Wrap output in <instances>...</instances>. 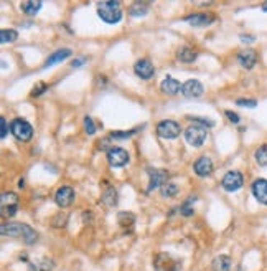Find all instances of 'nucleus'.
<instances>
[{
	"mask_svg": "<svg viewBox=\"0 0 267 271\" xmlns=\"http://www.w3.org/2000/svg\"><path fill=\"white\" fill-rule=\"evenodd\" d=\"M2 236H15V238H22L27 245L35 243L38 235L33 230L30 225L27 223H3L0 227Z\"/></svg>",
	"mask_w": 267,
	"mask_h": 271,
	"instance_id": "1",
	"label": "nucleus"
},
{
	"mask_svg": "<svg viewBox=\"0 0 267 271\" xmlns=\"http://www.w3.org/2000/svg\"><path fill=\"white\" fill-rule=\"evenodd\" d=\"M98 15L101 17L102 22L116 25L122 20V10H120L119 2H101L98 5Z\"/></svg>",
	"mask_w": 267,
	"mask_h": 271,
	"instance_id": "2",
	"label": "nucleus"
},
{
	"mask_svg": "<svg viewBox=\"0 0 267 271\" xmlns=\"http://www.w3.org/2000/svg\"><path fill=\"white\" fill-rule=\"evenodd\" d=\"M10 132L14 134L17 141H22V143H27L33 137V127L28 121L17 118L10 123Z\"/></svg>",
	"mask_w": 267,
	"mask_h": 271,
	"instance_id": "3",
	"label": "nucleus"
},
{
	"mask_svg": "<svg viewBox=\"0 0 267 271\" xmlns=\"http://www.w3.org/2000/svg\"><path fill=\"white\" fill-rule=\"evenodd\" d=\"M180 132H182V129L177 121L165 119L157 124V134L160 136L162 139H177V137L180 136Z\"/></svg>",
	"mask_w": 267,
	"mask_h": 271,
	"instance_id": "4",
	"label": "nucleus"
},
{
	"mask_svg": "<svg viewBox=\"0 0 267 271\" xmlns=\"http://www.w3.org/2000/svg\"><path fill=\"white\" fill-rule=\"evenodd\" d=\"M153 268L155 271H182V263L167 253H160L153 260Z\"/></svg>",
	"mask_w": 267,
	"mask_h": 271,
	"instance_id": "5",
	"label": "nucleus"
},
{
	"mask_svg": "<svg viewBox=\"0 0 267 271\" xmlns=\"http://www.w3.org/2000/svg\"><path fill=\"white\" fill-rule=\"evenodd\" d=\"M206 137H208V129L201 127V126H197V124L190 126L185 131L186 143H188L190 145H193V147H200V145H203V143L206 141Z\"/></svg>",
	"mask_w": 267,
	"mask_h": 271,
	"instance_id": "6",
	"label": "nucleus"
},
{
	"mask_svg": "<svg viewBox=\"0 0 267 271\" xmlns=\"http://www.w3.org/2000/svg\"><path fill=\"white\" fill-rule=\"evenodd\" d=\"M243 183H244L243 174L237 172V170H229L226 176L223 177V181H221V187L226 192H236L243 187Z\"/></svg>",
	"mask_w": 267,
	"mask_h": 271,
	"instance_id": "7",
	"label": "nucleus"
},
{
	"mask_svg": "<svg viewBox=\"0 0 267 271\" xmlns=\"http://www.w3.org/2000/svg\"><path fill=\"white\" fill-rule=\"evenodd\" d=\"M129 152L122 147H111L107 151V162L111 167H122L129 162Z\"/></svg>",
	"mask_w": 267,
	"mask_h": 271,
	"instance_id": "8",
	"label": "nucleus"
},
{
	"mask_svg": "<svg viewBox=\"0 0 267 271\" xmlns=\"http://www.w3.org/2000/svg\"><path fill=\"white\" fill-rule=\"evenodd\" d=\"M149 177H150V185H149V190H153L157 189V187H164L167 181H168V172L167 170H162V169H149Z\"/></svg>",
	"mask_w": 267,
	"mask_h": 271,
	"instance_id": "9",
	"label": "nucleus"
},
{
	"mask_svg": "<svg viewBox=\"0 0 267 271\" xmlns=\"http://www.w3.org/2000/svg\"><path fill=\"white\" fill-rule=\"evenodd\" d=\"M203 93L204 88L198 80H188L182 85V94L185 98H200Z\"/></svg>",
	"mask_w": 267,
	"mask_h": 271,
	"instance_id": "10",
	"label": "nucleus"
},
{
	"mask_svg": "<svg viewBox=\"0 0 267 271\" xmlns=\"http://www.w3.org/2000/svg\"><path fill=\"white\" fill-rule=\"evenodd\" d=\"M73 200H74V190L71 189V187H61V189L56 190L55 202L58 207H61V208L69 207L71 203H73Z\"/></svg>",
	"mask_w": 267,
	"mask_h": 271,
	"instance_id": "11",
	"label": "nucleus"
},
{
	"mask_svg": "<svg viewBox=\"0 0 267 271\" xmlns=\"http://www.w3.org/2000/svg\"><path fill=\"white\" fill-rule=\"evenodd\" d=\"M134 72H135V74L139 78H142V80H150V78L155 74V68H153V65L150 63L149 60H139L135 65H134Z\"/></svg>",
	"mask_w": 267,
	"mask_h": 271,
	"instance_id": "12",
	"label": "nucleus"
},
{
	"mask_svg": "<svg viewBox=\"0 0 267 271\" xmlns=\"http://www.w3.org/2000/svg\"><path fill=\"white\" fill-rule=\"evenodd\" d=\"M252 195L262 205H267V179H257L252 183Z\"/></svg>",
	"mask_w": 267,
	"mask_h": 271,
	"instance_id": "13",
	"label": "nucleus"
},
{
	"mask_svg": "<svg viewBox=\"0 0 267 271\" xmlns=\"http://www.w3.org/2000/svg\"><path fill=\"white\" fill-rule=\"evenodd\" d=\"M193 170H195V174H197L198 177L211 176V172H213V161L210 159V157H206V156L200 157V159L195 162Z\"/></svg>",
	"mask_w": 267,
	"mask_h": 271,
	"instance_id": "14",
	"label": "nucleus"
},
{
	"mask_svg": "<svg viewBox=\"0 0 267 271\" xmlns=\"http://www.w3.org/2000/svg\"><path fill=\"white\" fill-rule=\"evenodd\" d=\"M185 22L190 23L191 27H208V25L215 22V17L208 14H193L185 17Z\"/></svg>",
	"mask_w": 267,
	"mask_h": 271,
	"instance_id": "15",
	"label": "nucleus"
},
{
	"mask_svg": "<svg viewBox=\"0 0 267 271\" xmlns=\"http://www.w3.org/2000/svg\"><path fill=\"white\" fill-rule=\"evenodd\" d=\"M237 61H239V65L243 66V68L252 70L254 65L257 63V53L254 52V50L248 48V50H244V52H241L239 55H237Z\"/></svg>",
	"mask_w": 267,
	"mask_h": 271,
	"instance_id": "16",
	"label": "nucleus"
},
{
	"mask_svg": "<svg viewBox=\"0 0 267 271\" xmlns=\"http://www.w3.org/2000/svg\"><path fill=\"white\" fill-rule=\"evenodd\" d=\"M73 55V52H71L69 48H63V50H58V52L51 53L47 61H45V68H50V66H55L56 63H61V61H65L66 58H69Z\"/></svg>",
	"mask_w": 267,
	"mask_h": 271,
	"instance_id": "17",
	"label": "nucleus"
},
{
	"mask_svg": "<svg viewBox=\"0 0 267 271\" xmlns=\"http://www.w3.org/2000/svg\"><path fill=\"white\" fill-rule=\"evenodd\" d=\"M160 90L164 91L165 94L173 96V94H177L178 91H182V85H180V81L175 80V78H172V76H167L165 80L162 81Z\"/></svg>",
	"mask_w": 267,
	"mask_h": 271,
	"instance_id": "18",
	"label": "nucleus"
},
{
	"mask_svg": "<svg viewBox=\"0 0 267 271\" xmlns=\"http://www.w3.org/2000/svg\"><path fill=\"white\" fill-rule=\"evenodd\" d=\"M43 3L40 2V0H28V2H22L20 3V8H22V12L25 15H36L40 12V8Z\"/></svg>",
	"mask_w": 267,
	"mask_h": 271,
	"instance_id": "19",
	"label": "nucleus"
},
{
	"mask_svg": "<svg viewBox=\"0 0 267 271\" xmlns=\"http://www.w3.org/2000/svg\"><path fill=\"white\" fill-rule=\"evenodd\" d=\"M213 271H229L231 270V258L226 255H219L213 260Z\"/></svg>",
	"mask_w": 267,
	"mask_h": 271,
	"instance_id": "20",
	"label": "nucleus"
},
{
	"mask_svg": "<svg viewBox=\"0 0 267 271\" xmlns=\"http://www.w3.org/2000/svg\"><path fill=\"white\" fill-rule=\"evenodd\" d=\"M178 60L183 61V63H191V61L197 60V52H193L191 48L188 47H183L178 50Z\"/></svg>",
	"mask_w": 267,
	"mask_h": 271,
	"instance_id": "21",
	"label": "nucleus"
},
{
	"mask_svg": "<svg viewBox=\"0 0 267 271\" xmlns=\"http://www.w3.org/2000/svg\"><path fill=\"white\" fill-rule=\"evenodd\" d=\"M147 12H149V3H145V2H135L131 8H129V14L132 17H144V15H147Z\"/></svg>",
	"mask_w": 267,
	"mask_h": 271,
	"instance_id": "22",
	"label": "nucleus"
},
{
	"mask_svg": "<svg viewBox=\"0 0 267 271\" xmlns=\"http://www.w3.org/2000/svg\"><path fill=\"white\" fill-rule=\"evenodd\" d=\"M254 159H256V162L261 167H266L267 165V144H262L261 147L254 152Z\"/></svg>",
	"mask_w": 267,
	"mask_h": 271,
	"instance_id": "23",
	"label": "nucleus"
},
{
	"mask_svg": "<svg viewBox=\"0 0 267 271\" xmlns=\"http://www.w3.org/2000/svg\"><path fill=\"white\" fill-rule=\"evenodd\" d=\"M102 202L106 203L107 207H114L116 203H117V192L114 189H107L102 195Z\"/></svg>",
	"mask_w": 267,
	"mask_h": 271,
	"instance_id": "24",
	"label": "nucleus"
},
{
	"mask_svg": "<svg viewBox=\"0 0 267 271\" xmlns=\"http://www.w3.org/2000/svg\"><path fill=\"white\" fill-rule=\"evenodd\" d=\"M12 205H18V197L14 192H5L2 195V208L5 207H12Z\"/></svg>",
	"mask_w": 267,
	"mask_h": 271,
	"instance_id": "25",
	"label": "nucleus"
},
{
	"mask_svg": "<svg viewBox=\"0 0 267 271\" xmlns=\"http://www.w3.org/2000/svg\"><path fill=\"white\" fill-rule=\"evenodd\" d=\"M160 194H162V197H175V195L178 194V187L172 182H167L160 189Z\"/></svg>",
	"mask_w": 267,
	"mask_h": 271,
	"instance_id": "26",
	"label": "nucleus"
},
{
	"mask_svg": "<svg viewBox=\"0 0 267 271\" xmlns=\"http://www.w3.org/2000/svg\"><path fill=\"white\" fill-rule=\"evenodd\" d=\"M17 38H18V33H17L15 30H2L0 32V41H2V43H12V41H15Z\"/></svg>",
	"mask_w": 267,
	"mask_h": 271,
	"instance_id": "27",
	"label": "nucleus"
},
{
	"mask_svg": "<svg viewBox=\"0 0 267 271\" xmlns=\"http://www.w3.org/2000/svg\"><path fill=\"white\" fill-rule=\"evenodd\" d=\"M188 119H190L193 124H197V126H201V127H206V129L215 126V121L206 119V118H193V116H190Z\"/></svg>",
	"mask_w": 267,
	"mask_h": 271,
	"instance_id": "28",
	"label": "nucleus"
},
{
	"mask_svg": "<svg viewBox=\"0 0 267 271\" xmlns=\"http://www.w3.org/2000/svg\"><path fill=\"white\" fill-rule=\"evenodd\" d=\"M134 220H135V217L132 214H126V212H122V214H119V223L122 225V227H132Z\"/></svg>",
	"mask_w": 267,
	"mask_h": 271,
	"instance_id": "29",
	"label": "nucleus"
},
{
	"mask_svg": "<svg viewBox=\"0 0 267 271\" xmlns=\"http://www.w3.org/2000/svg\"><path fill=\"white\" fill-rule=\"evenodd\" d=\"M84 131H86V134H89V136H93L96 132V124H94L93 118H89V116L84 118Z\"/></svg>",
	"mask_w": 267,
	"mask_h": 271,
	"instance_id": "30",
	"label": "nucleus"
},
{
	"mask_svg": "<svg viewBox=\"0 0 267 271\" xmlns=\"http://www.w3.org/2000/svg\"><path fill=\"white\" fill-rule=\"evenodd\" d=\"M191 202H195V197H191L190 200H188V202H185V203H183V207L180 208V212H182V215H185V217H190V215H193V208H191L190 207V203Z\"/></svg>",
	"mask_w": 267,
	"mask_h": 271,
	"instance_id": "31",
	"label": "nucleus"
},
{
	"mask_svg": "<svg viewBox=\"0 0 267 271\" xmlns=\"http://www.w3.org/2000/svg\"><path fill=\"white\" fill-rule=\"evenodd\" d=\"M137 132V129H132V131H126V132H112L111 137L112 139H127V137L134 136Z\"/></svg>",
	"mask_w": 267,
	"mask_h": 271,
	"instance_id": "32",
	"label": "nucleus"
},
{
	"mask_svg": "<svg viewBox=\"0 0 267 271\" xmlns=\"http://www.w3.org/2000/svg\"><path fill=\"white\" fill-rule=\"evenodd\" d=\"M236 104L237 106H243V108H256L257 101L256 99H237Z\"/></svg>",
	"mask_w": 267,
	"mask_h": 271,
	"instance_id": "33",
	"label": "nucleus"
},
{
	"mask_svg": "<svg viewBox=\"0 0 267 271\" xmlns=\"http://www.w3.org/2000/svg\"><path fill=\"white\" fill-rule=\"evenodd\" d=\"M45 91H48V86L45 85V83H38V85L33 88L32 91V96H40V94H43Z\"/></svg>",
	"mask_w": 267,
	"mask_h": 271,
	"instance_id": "34",
	"label": "nucleus"
},
{
	"mask_svg": "<svg viewBox=\"0 0 267 271\" xmlns=\"http://www.w3.org/2000/svg\"><path fill=\"white\" fill-rule=\"evenodd\" d=\"M17 210H18V205L5 207V208H2V214L5 215V217H14L17 214Z\"/></svg>",
	"mask_w": 267,
	"mask_h": 271,
	"instance_id": "35",
	"label": "nucleus"
},
{
	"mask_svg": "<svg viewBox=\"0 0 267 271\" xmlns=\"http://www.w3.org/2000/svg\"><path fill=\"white\" fill-rule=\"evenodd\" d=\"M0 126H2V132H0V137L5 139L7 132H8V126H7V119L5 118H0Z\"/></svg>",
	"mask_w": 267,
	"mask_h": 271,
	"instance_id": "36",
	"label": "nucleus"
},
{
	"mask_svg": "<svg viewBox=\"0 0 267 271\" xmlns=\"http://www.w3.org/2000/svg\"><path fill=\"white\" fill-rule=\"evenodd\" d=\"M226 116H228V119L231 121V123H234V124H237L239 123V116L236 114V112H233V111H226Z\"/></svg>",
	"mask_w": 267,
	"mask_h": 271,
	"instance_id": "37",
	"label": "nucleus"
},
{
	"mask_svg": "<svg viewBox=\"0 0 267 271\" xmlns=\"http://www.w3.org/2000/svg\"><path fill=\"white\" fill-rule=\"evenodd\" d=\"M84 61H86V58H79V60H74L73 63H71V66H73V68H79V66H83Z\"/></svg>",
	"mask_w": 267,
	"mask_h": 271,
	"instance_id": "38",
	"label": "nucleus"
},
{
	"mask_svg": "<svg viewBox=\"0 0 267 271\" xmlns=\"http://www.w3.org/2000/svg\"><path fill=\"white\" fill-rule=\"evenodd\" d=\"M254 38H252V36H244L243 35V41H252Z\"/></svg>",
	"mask_w": 267,
	"mask_h": 271,
	"instance_id": "39",
	"label": "nucleus"
},
{
	"mask_svg": "<svg viewBox=\"0 0 267 271\" xmlns=\"http://www.w3.org/2000/svg\"><path fill=\"white\" fill-rule=\"evenodd\" d=\"M262 10H264V12H267V2H264V3H262Z\"/></svg>",
	"mask_w": 267,
	"mask_h": 271,
	"instance_id": "40",
	"label": "nucleus"
}]
</instances>
